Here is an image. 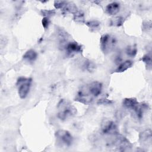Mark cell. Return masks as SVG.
Segmentation results:
<instances>
[{
	"instance_id": "6da1fadb",
	"label": "cell",
	"mask_w": 152,
	"mask_h": 152,
	"mask_svg": "<svg viewBox=\"0 0 152 152\" xmlns=\"http://www.w3.org/2000/svg\"><path fill=\"white\" fill-rule=\"evenodd\" d=\"M57 116L62 120L65 121L74 117L77 114V109L71 102L66 99H61L57 105Z\"/></svg>"
},
{
	"instance_id": "7a4b0ae2",
	"label": "cell",
	"mask_w": 152,
	"mask_h": 152,
	"mask_svg": "<svg viewBox=\"0 0 152 152\" xmlns=\"http://www.w3.org/2000/svg\"><path fill=\"white\" fill-rule=\"evenodd\" d=\"M116 40L109 34H104L100 38V48L104 54H108L115 47Z\"/></svg>"
},
{
	"instance_id": "3957f363",
	"label": "cell",
	"mask_w": 152,
	"mask_h": 152,
	"mask_svg": "<svg viewBox=\"0 0 152 152\" xmlns=\"http://www.w3.org/2000/svg\"><path fill=\"white\" fill-rule=\"evenodd\" d=\"M55 137L58 144L62 147H69L73 141L72 135L68 131L59 129L55 132Z\"/></svg>"
},
{
	"instance_id": "277c9868",
	"label": "cell",
	"mask_w": 152,
	"mask_h": 152,
	"mask_svg": "<svg viewBox=\"0 0 152 152\" xmlns=\"http://www.w3.org/2000/svg\"><path fill=\"white\" fill-rule=\"evenodd\" d=\"M31 79L25 77H20L17 82L18 93L21 99H25L30 91Z\"/></svg>"
},
{
	"instance_id": "5b68a950",
	"label": "cell",
	"mask_w": 152,
	"mask_h": 152,
	"mask_svg": "<svg viewBox=\"0 0 152 152\" xmlns=\"http://www.w3.org/2000/svg\"><path fill=\"white\" fill-rule=\"evenodd\" d=\"M94 98V97H93L89 92L87 85H85L78 91L75 98V100L84 104H90L93 102Z\"/></svg>"
},
{
	"instance_id": "8992f818",
	"label": "cell",
	"mask_w": 152,
	"mask_h": 152,
	"mask_svg": "<svg viewBox=\"0 0 152 152\" xmlns=\"http://www.w3.org/2000/svg\"><path fill=\"white\" fill-rule=\"evenodd\" d=\"M102 132L104 134L116 135L118 133V128L116 124L109 120H105L102 123Z\"/></svg>"
},
{
	"instance_id": "52a82bcc",
	"label": "cell",
	"mask_w": 152,
	"mask_h": 152,
	"mask_svg": "<svg viewBox=\"0 0 152 152\" xmlns=\"http://www.w3.org/2000/svg\"><path fill=\"white\" fill-rule=\"evenodd\" d=\"M62 49L66 51V53L70 56H72L76 53H81L83 52L82 46L76 42H68Z\"/></svg>"
},
{
	"instance_id": "ba28073f",
	"label": "cell",
	"mask_w": 152,
	"mask_h": 152,
	"mask_svg": "<svg viewBox=\"0 0 152 152\" xmlns=\"http://www.w3.org/2000/svg\"><path fill=\"white\" fill-rule=\"evenodd\" d=\"M87 88L93 97L99 96L102 91V84L99 81H93L86 84Z\"/></svg>"
},
{
	"instance_id": "9c48e42d",
	"label": "cell",
	"mask_w": 152,
	"mask_h": 152,
	"mask_svg": "<svg viewBox=\"0 0 152 152\" xmlns=\"http://www.w3.org/2000/svg\"><path fill=\"white\" fill-rule=\"evenodd\" d=\"M148 109L149 106L148 104L144 103H138V104L132 109V110L136 118L138 119H142L144 112Z\"/></svg>"
},
{
	"instance_id": "30bf717a",
	"label": "cell",
	"mask_w": 152,
	"mask_h": 152,
	"mask_svg": "<svg viewBox=\"0 0 152 152\" xmlns=\"http://www.w3.org/2000/svg\"><path fill=\"white\" fill-rule=\"evenodd\" d=\"M120 10V4L117 2H113L109 4L105 9L106 12L110 15H116Z\"/></svg>"
},
{
	"instance_id": "8fae6325",
	"label": "cell",
	"mask_w": 152,
	"mask_h": 152,
	"mask_svg": "<svg viewBox=\"0 0 152 152\" xmlns=\"http://www.w3.org/2000/svg\"><path fill=\"white\" fill-rule=\"evenodd\" d=\"M23 59L27 62H33L37 58V52L33 49L28 50L23 55Z\"/></svg>"
},
{
	"instance_id": "7c38bea8",
	"label": "cell",
	"mask_w": 152,
	"mask_h": 152,
	"mask_svg": "<svg viewBox=\"0 0 152 152\" xmlns=\"http://www.w3.org/2000/svg\"><path fill=\"white\" fill-rule=\"evenodd\" d=\"M138 103L135 98H125L123 100L122 104L126 108L132 110Z\"/></svg>"
},
{
	"instance_id": "4fadbf2b",
	"label": "cell",
	"mask_w": 152,
	"mask_h": 152,
	"mask_svg": "<svg viewBox=\"0 0 152 152\" xmlns=\"http://www.w3.org/2000/svg\"><path fill=\"white\" fill-rule=\"evenodd\" d=\"M133 65V62L131 60H126L119 65L117 68L115 70L116 72H123L130 68Z\"/></svg>"
},
{
	"instance_id": "5bb4252c",
	"label": "cell",
	"mask_w": 152,
	"mask_h": 152,
	"mask_svg": "<svg viewBox=\"0 0 152 152\" xmlns=\"http://www.w3.org/2000/svg\"><path fill=\"white\" fill-rule=\"evenodd\" d=\"M140 139L141 141L145 144L149 142L151 144V132L150 129L146 130L142 132L141 133L140 136Z\"/></svg>"
},
{
	"instance_id": "9a60e30c",
	"label": "cell",
	"mask_w": 152,
	"mask_h": 152,
	"mask_svg": "<svg viewBox=\"0 0 152 152\" xmlns=\"http://www.w3.org/2000/svg\"><path fill=\"white\" fill-rule=\"evenodd\" d=\"M91 31H97L100 29V23L97 20H91L86 23Z\"/></svg>"
},
{
	"instance_id": "2e32d148",
	"label": "cell",
	"mask_w": 152,
	"mask_h": 152,
	"mask_svg": "<svg viewBox=\"0 0 152 152\" xmlns=\"http://www.w3.org/2000/svg\"><path fill=\"white\" fill-rule=\"evenodd\" d=\"M82 68L84 70H86L88 72H91V71H93L95 69L96 65L93 62H92L90 60L85 59L83 61V63L82 65Z\"/></svg>"
},
{
	"instance_id": "e0dca14e",
	"label": "cell",
	"mask_w": 152,
	"mask_h": 152,
	"mask_svg": "<svg viewBox=\"0 0 152 152\" xmlns=\"http://www.w3.org/2000/svg\"><path fill=\"white\" fill-rule=\"evenodd\" d=\"M141 61L144 62L148 70L151 69V52L144 55L141 58Z\"/></svg>"
},
{
	"instance_id": "ac0fdd59",
	"label": "cell",
	"mask_w": 152,
	"mask_h": 152,
	"mask_svg": "<svg viewBox=\"0 0 152 152\" xmlns=\"http://www.w3.org/2000/svg\"><path fill=\"white\" fill-rule=\"evenodd\" d=\"M125 18L121 16H118L114 17L113 18H112L110 21V24L112 26L115 27H119L122 26L124 22Z\"/></svg>"
},
{
	"instance_id": "d6986e66",
	"label": "cell",
	"mask_w": 152,
	"mask_h": 152,
	"mask_svg": "<svg viewBox=\"0 0 152 152\" xmlns=\"http://www.w3.org/2000/svg\"><path fill=\"white\" fill-rule=\"evenodd\" d=\"M137 52V48L135 45L129 46L126 49V54L131 57H134L136 55Z\"/></svg>"
},
{
	"instance_id": "ffe728a7",
	"label": "cell",
	"mask_w": 152,
	"mask_h": 152,
	"mask_svg": "<svg viewBox=\"0 0 152 152\" xmlns=\"http://www.w3.org/2000/svg\"><path fill=\"white\" fill-rule=\"evenodd\" d=\"M74 15V20L77 22V23H84V13L82 11H78L76 14H75Z\"/></svg>"
},
{
	"instance_id": "44dd1931",
	"label": "cell",
	"mask_w": 152,
	"mask_h": 152,
	"mask_svg": "<svg viewBox=\"0 0 152 152\" xmlns=\"http://www.w3.org/2000/svg\"><path fill=\"white\" fill-rule=\"evenodd\" d=\"M42 15L44 16V17H48L49 18L55 14V11L52 10H42L41 11Z\"/></svg>"
},
{
	"instance_id": "7402d4cb",
	"label": "cell",
	"mask_w": 152,
	"mask_h": 152,
	"mask_svg": "<svg viewBox=\"0 0 152 152\" xmlns=\"http://www.w3.org/2000/svg\"><path fill=\"white\" fill-rule=\"evenodd\" d=\"M42 26L43 27V28L46 30L50 24V20L49 18L48 17H43V18L42 20Z\"/></svg>"
},
{
	"instance_id": "603a6c76",
	"label": "cell",
	"mask_w": 152,
	"mask_h": 152,
	"mask_svg": "<svg viewBox=\"0 0 152 152\" xmlns=\"http://www.w3.org/2000/svg\"><path fill=\"white\" fill-rule=\"evenodd\" d=\"M142 24H143V27H142L143 30H147V31L148 30H151V21H150L149 23H148V21H147V22H146V23H144Z\"/></svg>"
}]
</instances>
